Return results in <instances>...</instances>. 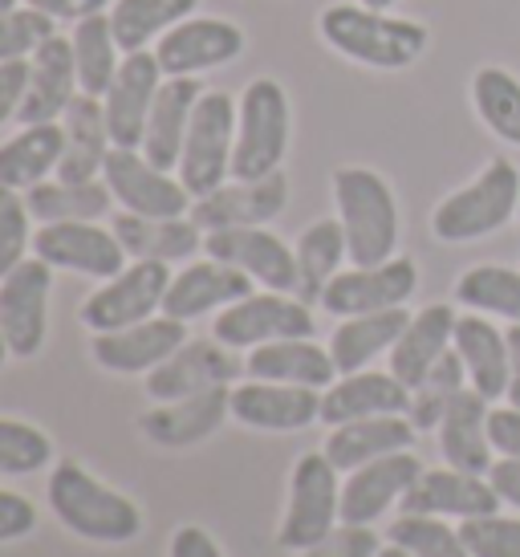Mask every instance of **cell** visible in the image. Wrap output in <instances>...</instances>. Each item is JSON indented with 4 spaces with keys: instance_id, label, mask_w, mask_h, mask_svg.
<instances>
[{
    "instance_id": "6da1fadb",
    "label": "cell",
    "mask_w": 520,
    "mask_h": 557,
    "mask_svg": "<svg viewBox=\"0 0 520 557\" xmlns=\"http://www.w3.org/2000/svg\"><path fill=\"white\" fill-rule=\"evenodd\" d=\"M46 500L58 525L70 529L74 537L94 545H126L143 533V509L119 488L86 472L77 460H62L49 472Z\"/></svg>"
},
{
    "instance_id": "7a4b0ae2",
    "label": "cell",
    "mask_w": 520,
    "mask_h": 557,
    "mask_svg": "<svg viewBox=\"0 0 520 557\" xmlns=\"http://www.w3.org/2000/svg\"><path fill=\"white\" fill-rule=\"evenodd\" d=\"M322 41L370 70H407L428 49V25L403 21V16L379 13L367 4H330L318 16Z\"/></svg>"
},
{
    "instance_id": "3957f363",
    "label": "cell",
    "mask_w": 520,
    "mask_h": 557,
    "mask_svg": "<svg viewBox=\"0 0 520 557\" xmlns=\"http://www.w3.org/2000/svg\"><path fill=\"white\" fill-rule=\"evenodd\" d=\"M334 203L350 264H383L398 248V203L395 191L379 171L370 168H337L334 171Z\"/></svg>"
},
{
    "instance_id": "277c9868",
    "label": "cell",
    "mask_w": 520,
    "mask_h": 557,
    "mask_svg": "<svg viewBox=\"0 0 520 557\" xmlns=\"http://www.w3.org/2000/svg\"><path fill=\"white\" fill-rule=\"evenodd\" d=\"M520 208V171L512 168V159H492L488 168L475 175L468 187L451 191L435 216H431V233L444 245H468L480 236H492L496 228H505L508 220L517 216Z\"/></svg>"
},
{
    "instance_id": "5b68a950",
    "label": "cell",
    "mask_w": 520,
    "mask_h": 557,
    "mask_svg": "<svg viewBox=\"0 0 520 557\" xmlns=\"http://www.w3.org/2000/svg\"><path fill=\"white\" fill-rule=\"evenodd\" d=\"M289 151V98L273 78H252L236 102L232 180H264Z\"/></svg>"
},
{
    "instance_id": "8992f818",
    "label": "cell",
    "mask_w": 520,
    "mask_h": 557,
    "mask_svg": "<svg viewBox=\"0 0 520 557\" xmlns=\"http://www.w3.org/2000/svg\"><path fill=\"white\" fill-rule=\"evenodd\" d=\"M342 525V480L325 451H306L289 476L285 517L276 525V545L289 554H306Z\"/></svg>"
},
{
    "instance_id": "52a82bcc",
    "label": "cell",
    "mask_w": 520,
    "mask_h": 557,
    "mask_svg": "<svg viewBox=\"0 0 520 557\" xmlns=\"http://www.w3.org/2000/svg\"><path fill=\"white\" fill-rule=\"evenodd\" d=\"M232 147H236V102L224 90H203L191 110L184 156L175 168L196 200L232 180Z\"/></svg>"
},
{
    "instance_id": "ba28073f",
    "label": "cell",
    "mask_w": 520,
    "mask_h": 557,
    "mask_svg": "<svg viewBox=\"0 0 520 557\" xmlns=\"http://www.w3.org/2000/svg\"><path fill=\"white\" fill-rule=\"evenodd\" d=\"M313 330L318 322L306 301L297 294H276V289L240 297L212 318V338L224 342L228 350H252V346L281 338H313Z\"/></svg>"
},
{
    "instance_id": "9c48e42d",
    "label": "cell",
    "mask_w": 520,
    "mask_h": 557,
    "mask_svg": "<svg viewBox=\"0 0 520 557\" xmlns=\"http://www.w3.org/2000/svg\"><path fill=\"white\" fill-rule=\"evenodd\" d=\"M171 273L163 261H131L119 277L102 281L86 301H82V325L90 334H110V330H126L135 322H147L154 313H163V297H168Z\"/></svg>"
},
{
    "instance_id": "30bf717a",
    "label": "cell",
    "mask_w": 520,
    "mask_h": 557,
    "mask_svg": "<svg viewBox=\"0 0 520 557\" xmlns=\"http://www.w3.org/2000/svg\"><path fill=\"white\" fill-rule=\"evenodd\" d=\"M102 180H107L114 203H123V212H135V216H187L196 203L179 175L154 168L138 147H114L107 156Z\"/></svg>"
},
{
    "instance_id": "8fae6325",
    "label": "cell",
    "mask_w": 520,
    "mask_h": 557,
    "mask_svg": "<svg viewBox=\"0 0 520 557\" xmlns=\"http://www.w3.org/2000/svg\"><path fill=\"white\" fill-rule=\"evenodd\" d=\"M49 294H53V264L41 257H29L0 277V330L13 358L41 355L49 334Z\"/></svg>"
},
{
    "instance_id": "7c38bea8",
    "label": "cell",
    "mask_w": 520,
    "mask_h": 557,
    "mask_svg": "<svg viewBox=\"0 0 520 557\" xmlns=\"http://www.w3.org/2000/svg\"><path fill=\"white\" fill-rule=\"evenodd\" d=\"M33 257H41L53 269L82 273L94 281H110L126 269V248L114 236V228H102L94 220H62V224H41L33 233Z\"/></svg>"
},
{
    "instance_id": "4fadbf2b",
    "label": "cell",
    "mask_w": 520,
    "mask_h": 557,
    "mask_svg": "<svg viewBox=\"0 0 520 557\" xmlns=\"http://www.w3.org/2000/svg\"><path fill=\"white\" fill-rule=\"evenodd\" d=\"M419 289V269L411 257H391L383 264H354L346 273H337L322 294L325 313L334 318H358V313H379L407 306Z\"/></svg>"
},
{
    "instance_id": "5bb4252c",
    "label": "cell",
    "mask_w": 520,
    "mask_h": 557,
    "mask_svg": "<svg viewBox=\"0 0 520 557\" xmlns=\"http://www.w3.org/2000/svg\"><path fill=\"white\" fill-rule=\"evenodd\" d=\"M245 53V33L224 16H187L154 46L163 78H196L203 70L228 65Z\"/></svg>"
},
{
    "instance_id": "9a60e30c",
    "label": "cell",
    "mask_w": 520,
    "mask_h": 557,
    "mask_svg": "<svg viewBox=\"0 0 520 557\" xmlns=\"http://www.w3.org/2000/svg\"><path fill=\"white\" fill-rule=\"evenodd\" d=\"M203 252L248 273L260 289L297 294V252L276 233H269L264 224L260 228H215V233H203Z\"/></svg>"
},
{
    "instance_id": "2e32d148",
    "label": "cell",
    "mask_w": 520,
    "mask_h": 557,
    "mask_svg": "<svg viewBox=\"0 0 520 557\" xmlns=\"http://www.w3.org/2000/svg\"><path fill=\"white\" fill-rule=\"evenodd\" d=\"M289 203V180L273 171L264 180H232V184L215 187L208 196L191 203L187 216L196 220L203 233L215 228H260L285 212Z\"/></svg>"
},
{
    "instance_id": "e0dca14e",
    "label": "cell",
    "mask_w": 520,
    "mask_h": 557,
    "mask_svg": "<svg viewBox=\"0 0 520 557\" xmlns=\"http://www.w3.org/2000/svg\"><path fill=\"white\" fill-rule=\"evenodd\" d=\"M228 407L232 419L252 432H306L322 419V391L248 379L228 391Z\"/></svg>"
},
{
    "instance_id": "ac0fdd59",
    "label": "cell",
    "mask_w": 520,
    "mask_h": 557,
    "mask_svg": "<svg viewBox=\"0 0 520 557\" xmlns=\"http://www.w3.org/2000/svg\"><path fill=\"white\" fill-rule=\"evenodd\" d=\"M187 322L168 318V313H154L147 322H135L126 330H110V334H94L90 355L94 362L110 374H151L159 362H168L184 342Z\"/></svg>"
},
{
    "instance_id": "d6986e66",
    "label": "cell",
    "mask_w": 520,
    "mask_h": 557,
    "mask_svg": "<svg viewBox=\"0 0 520 557\" xmlns=\"http://www.w3.org/2000/svg\"><path fill=\"white\" fill-rule=\"evenodd\" d=\"M423 476L414 451H395L354 468L342 480V525H374L391 505H403L411 484Z\"/></svg>"
},
{
    "instance_id": "ffe728a7",
    "label": "cell",
    "mask_w": 520,
    "mask_h": 557,
    "mask_svg": "<svg viewBox=\"0 0 520 557\" xmlns=\"http://www.w3.org/2000/svg\"><path fill=\"white\" fill-rule=\"evenodd\" d=\"M236 374H240V362L232 358L224 342L187 338L168 362H159L147 374V395L154 403L187 399V395H199V391L228 387V383H236Z\"/></svg>"
},
{
    "instance_id": "44dd1931",
    "label": "cell",
    "mask_w": 520,
    "mask_h": 557,
    "mask_svg": "<svg viewBox=\"0 0 520 557\" xmlns=\"http://www.w3.org/2000/svg\"><path fill=\"white\" fill-rule=\"evenodd\" d=\"M159 86H163L159 58L147 53V49L126 53L114 82H110V90L102 94V110H107V126L114 147H143Z\"/></svg>"
},
{
    "instance_id": "7402d4cb",
    "label": "cell",
    "mask_w": 520,
    "mask_h": 557,
    "mask_svg": "<svg viewBox=\"0 0 520 557\" xmlns=\"http://www.w3.org/2000/svg\"><path fill=\"white\" fill-rule=\"evenodd\" d=\"M228 391L232 387H215L187 395V399L154 403L151 411L138 416V432H143V440H151L154 448H196L203 440H212L224 428V419L232 416Z\"/></svg>"
},
{
    "instance_id": "603a6c76",
    "label": "cell",
    "mask_w": 520,
    "mask_h": 557,
    "mask_svg": "<svg viewBox=\"0 0 520 557\" xmlns=\"http://www.w3.org/2000/svg\"><path fill=\"white\" fill-rule=\"evenodd\" d=\"M257 294V281L232 269V264L215 261H191L184 264L168 285V297H163V313L168 318H179V322H196V318H208V313L228 310L232 301Z\"/></svg>"
},
{
    "instance_id": "cb8c5ba5",
    "label": "cell",
    "mask_w": 520,
    "mask_h": 557,
    "mask_svg": "<svg viewBox=\"0 0 520 557\" xmlns=\"http://www.w3.org/2000/svg\"><path fill=\"white\" fill-rule=\"evenodd\" d=\"M398 509L428 512V517H444V521L447 517L472 521V517L500 512V496H496L488 476L459 472V468H423V476L414 480Z\"/></svg>"
},
{
    "instance_id": "d4e9b609",
    "label": "cell",
    "mask_w": 520,
    "mask_h": 557,
    "mask_svg": "<svg viewBox=\"0 0 520 557\" xmlns=\"http://www.w3.org/2000/svg\"><path fill=\"white\" fill-rule=\"evenodd\" d=\"M77 94H82V86H77L74 41H65L62 33H53V37L41 41L37 53H33L29 90H25V102L16 110V123L21 126L58 123Z\"/></svg>"
},
{
    "instance_id": "484cf974",
    "label": "cell",
    "mask_w": 520,
    "mask_h": 557,
    "mask_svg": "<svg viewBox=\"0 0 520 557\" xmlns=\"http://www.w3.org/2000/svg\"><path fill=\"white\" fill-rule=\"evenodd\" d=\"M411 407V387L398 383L391 371H358L337 374L334 383L322 391V423H354L370 416H407Z\"/></svg>"
},
{
    "instance_id": "4316f807",
    "label": "cell",
    "mask_w": 520,
    "mask_h": 557,
    "mask_svg": "<svg viewBox=\"0 0 520 557\" xmlns=\"http://www.w3.org/2000/svg\"><path fill=\"white\" fill-rule=\"evenodd\" d=\"M414 435L419 432H414V423L407 416H370L330 428V440H325L322 451L330 456V465L337 472H354V468L370 465V460L411 451Z\"/></svg>"
},
{
    "instance_id": "83f0119b",
    "label": "cell",
    "mask_w": 520,
    "mask_h": 557,
    "mask_svg": "<svg viewBox=\"0 0 520 557\" xmlns=\"http://www.w3.org/2000/svg\"><path fill=\"white\" fill-rule=\"evenodd\" d=\"M248 379H269V383H293V387L325 391L337 379L330 346H318L313 338H281L252 346L245 358Z\"/></svg>"
},
{
    "instance_id": "f1b7e54d",
    "label": "cell",
    "mask_w": 520,
    "mask_h": 557,
    "mask_svg": "<svg viewBox=\"0 0 520 557\" xmlns=\"http://www.w3.org/2000/svg\"><path fill=\"white\" fill-rule=\"evenodd\" d=\"M488 399L480 391L463 387L447 407L444 423H439V451H444L447 468L459 472H475V476H488V468L496 465L488 440Z\"/></svg>"
},
{
    "instance_id": "f546056e",
    "label": "cell",
    "mask_w": 520,
    "mask_h": 557,
    "mask_svg": "<svg viewBox=\"0 0 520 557\" xmlns=\"http://www.w3.org/2000/svg\"><path fill=\"white\" fill-rule=\"evenodd\" d=\"M114 236L123 240L131 261H191L196 252H203V228L191 216H135V212H119L110 220Z\"/></svg>"
},
{
    "instance_id": "4dcf8cb0",
    "label": "cell",
    "mask_w": 520,
    "mask_h": 557,
    "mask_svg": "<svg viewBox=\"0 0 520 557\" xmlns=\"http://www.w3.org/2000/svg\"><path fill=\"white\" fill-rule=\"evenodd\" d=\"M456 318L459 313L444 301L435 306H423L419 313H411V322L403 330V338L395 342L391 350V374L407 387H419L428 371L439 362V358L451 350V338H456Z\"/></svg>"
},
{
    "instance_id": "1f68e13d",
    "label": "cell",
    "mask_w": 520,
    "mask_h": 557,
    "mask_svg": "<svg viewBox=\"0 0 520 557\" xmlns=\"http://www.w3.org/2000/svg\"><path fill=\"white\" fill-rule=\"evenodd\" d=\"M199 94H203V86H199L196 78H163V86L154 94L151 119H147L143 147H138L154 168H163V171L179 168L187 126H191V110H196Z\"/></svg>"
},
{
    "instance_id": "d6a6232c",
    "label": "cell",
    "mask_w": 520,
    "mask_h": 557,
    "mask_svg": "<svg viewBox=\"0 0 520 557\" xmlns=\"http://www.w3.org/2000/svg\"><path fill=\"white\" fill-rule=\"evenodd\" d=\"M110 151H114V139H110L102 98L77 94L65 110V156L62 168H58V180H70V184L98 180Z\"/></svg>"
},
{
    "instance_id": "836d02e7",
    "label": "cell",
    "mask_w": 520,
    "mask_h": 557,
    "mask_svg": "<svg viewBox=\"0 0 520 557\" xmlns=\"http://www.w3.org/2000/svg\"><path fill=\"white\" fill-rule=\"evenodd\" d=\"M456 346L459 362L468 371V387L480 391L488 403L508 395V342L505 330H496L488 318L480 313H463L456 318Z\"/></svg>"
},
{
    "instance_id": "e575fe53",
    "label": "cell",
    "mask_w": 520,
    "mask_h": 557,
    "mask_svg": "<svg viewBox=\"0 0 520 557\" xmlns=\"http://www.w3.org/2000/svg\"><path fill=\"white\" fill-rule=\"evenodd\" d=\"M407 322H411L407 306L342 318V325L330 334V355H334L337 374H358V371H367L379 355H391L395 342L403 338Z\"/></svg>"
},
{
    "instance_id": "d590c367",
    "label": "cell",
    "mask_w": 520,
    "mask_h": 557,
    "mask_svg": "<svg viewBox=\"0 0 520 557\" xmlns=\"http://www.w3.org/2000/svg\"><path fill=\"white\" fill-rule=\"evenodd\" d=\"M65 156V126L62 123H37L21 126V135L0 143V184L29 191L58 175Z\"/></svg>"
},
{
    "instance_id": "8d00e7d4",
    "label": "cell",
    "mask_w": 520,
    "mask_h": 557,
    "mask_svg": "<svg viewBox=\"0 0 520 557\" xmlns=\"http://www.w3.org/2000/svg\"><path fill=\"white\" fill-rule=\"evenodd\" d=\"M293 252H297V297L306 306H318L325 285L342 273V261L350 257L342 220H313L306 233L297 236Z\"/></svg>"
},
{
    "instance_id": "74e56055",
    "label": "cell",
    "mask_w": 520,
    "mask_h": 557,
    "mask_svg": "<svg viewBox=\"0 0 520 557\" xmlns=\"http://www.w3.org/2000/svg\"><path fill=\"white\" fill-rule=\"evenodd\" d=\"M199 0H114L110 4V25L123 53H138L151 41H159L179 21L196 16Z\"/></svg>"
},
{
    "instance_id": "f35d334b",
    "label": "cell",
    "mask_w": 520,
    "mask_h": 557,
    "mask_svg": "<svg viewBox=\"0 0 520 557\" xmlns=\"http://www.w3.org/2000/svg\"><path fill=\"white\" fill-rule=\"evenodd\" d=\"M74 62H77V86L82 94H94L102 98L110 90V82L123 65V46L114 37V25H110V13H94L86 21L74 25Z\"/></svg>"
},
{
    "instance_id": "ab89813d",
    "label": "cell",
    "mask_w": 520,
    "mask_h": 557,
    "mask_svg": "<svg viewBox=\"0 0 520 557\" xmlns=\"http://www.w3.org/2000/svg\"><path fill=\"white\" fill-rule=\"evenodd\" d=\"M25 203H29L33 220L41 224H62V220H98L110 212V196L107 180H86V184H70V180H46L25 191Z\"/></svg>"
},
{
    "instance_id": "60d3db41",
    "label": "cell",
    "mask_w": 520,
    "mask_h": 557,
    "mask_svg": "<svg viewBox=\"0 0 520 557\" xmlns=\"http://www.w3.org/2000/svg\"><path fill=\"white\" fill-rule=\"evenodd\" d=\"M456 301L472 313H492L508 325H520V273L508 264H475L459 273Z\"/></svg>"
},
{
    "instance_id": "b9f144b4",
    "label": "cell",
    "mask_w": 520,
    "mask_h": 557,
    "mask_svg": "<svg viewBox=\"0 0 520 557\" xmlns=\"http://www.w3.org/2000/svg\"><path fill=\"white\" fill-rule=\"evenodd\" d=\"M472 102L480 123L488 126L496 139L520 147V82L508 70H500V65L475 70Z\"/></svg>"
},
{
    "instance_id": "7bdbcfd3",
    "label": "cell",
    "mask_w": 520,
    "mask_h": 557,
    "mask_svg": "<svg viewBox=\"0 0 520 557\" xmlns=\"http://www.w3.org/2000/svg\"><path fill=\"white\" fill-rule=\"evenodd\" d=\"M463 387H468V371H463L456 346H451V350H447V355L428 371V379L411 391L407 419L414 423V432H439L447 407H451V399H456Z\"/></svg>"
},
{
    "instance_id": "ee69618b",
    "label": "cell",
    "mask_w": 520,
    "mask_h": 557,
    "mask_svg": "<svg viewBox=\"0 0 520 557\" xmlns=\"http://www.w3.org/2000/svg\"><path fill=\"white\" fill-rule=\"evenodd\" d=\"M386 542L407 549L411 557H472L459 529L447 525L444 517H428V512H398L386 529Z\"/></svg>"
},
{
    "instance_id": "f6af8a7d",
    "label": "cell",
    "mask_w": 520,
    "mask_h": 557,
    "mask_svg": "<svg viewBox=\"0 0 520 557\" xmlns=\"http://www.w3.org/2000/svg\"><path fill=\"white\" fill-rule=\"evenodd\" d=\"M53 460V440L29 419L0 416V476H33Z\"/></svg>"
},
{
    "instance_id": "bcb514c9",
    "label": "cell",
    "mask_w": 520,
    "mask_h": 557,
    "mask_svg": "<svg viewBox=\"0 0 520 557\" xmlns=\"http://www.w3.org/2000/svg\"><path fill=\"white\" fill-rule=\"evenodd\" d=\"M29 203L16 187L0 184V277L13 273L21 261H29L33 252V228H29Z\"/></svg>"
},
{
    "instance_id": "7dc6e473",
    "label": "cell",
    "mask_w": 520,
    "mask_h": 557,
    "mask_svg": "<svg viewBox=\"0 0 520 557\" xmlns=\"http://www.w3.org/2000/svg\"><path fill=\"white\" fill-rule=\"evenodd\" d=\"M58 33L53 16L37 13V9H9L0 13V62H25L29 53H37L41 41H49Z\"/></svg>"
},
{
    "instance_id": "c3c4849f",
    "label": "cell",
    "mask_w": 520,
    "mask_h": 557,
    "mask_svg": "<svg viewBox=\"0 0 520 557\" xmlns=\"http://www.w3.org/2000/svg\"><path fill=\"white\" fill-rule=\"evenodd\" d=\"M459 537L472 549V557H520V517L488 512L459 521Z\"/></svg>"
},
{
    "instance_id": "681fc988",
    "label": "cell",
    "mask_w": 520,
    "mask_h": 557,
    "mask_svg": "<svg viewBox=\"0 0 520 557\" xmlns=\"http://www.w3.org/2000/svg\"><path fill=\"white\" fill-rule=\"evenodd\" d=\"M383 542L374 537L370 525H337L325 542L309 545L301 557H379Z\"/></svg>"
},
{
    "instance_id": "f907efd6",
    "label": "cell",
    "mask_w": 520,
    "mask_h": 557,
    "mask_svg": "<svg viewBox=\"0 0 520 557\" xmlns=\"http://www.w3.org/2000/svg\"><path fill=\"white\" fill-rule=\"evenodd\" d=\"M37 529V509H33L29 496L13 493V488H0V545L21 542Z\"/></svg>"
},
{
    "instance_id": "816d5d0a",
    "label": "cell",
    "mask_w": 520,
    "mask_h": 557,
    "mask_svg": "<svg viewBox=\"0 0 520 557\" xmlns=\"http://www.w3.org/2000/svg\"><path fill=\"white\" fill-rule=\"evenodd\" d=\"M488 440H492V448H496V456L520 460V407H492Z\"/></svg>"
},
{
    "instance_id": "f5cc1de1",
    "label": "cell",
    "mask_w": 520,
    "mask_h": 557,
    "mask_svg": "<svg viewBox=\"0 0 520 557\" xmlns=\"http://www.w3.org/2000/svg\"><path fill=\"white\" fill-rule=\"evenodd\" d=\"M29 90V62H0V123L16 119Z\"/></svg>"
},
{
    "instance_id": "db71d44e",
    "label": "cell",
    "mask_w": 520,
    "mask_h": 557,
    "mask_svg": "<svg viewBox=\"0 0 520 557\" xmlns=\"http://www.w3.org/2000/svg\"><path fill=\"white\" fill-rule=\"evenodd\" d=\"M168 557H224V549L203 525H179L171 533Z\"/></svg>"
},
{
    "instance_id": "11a10c76",
    "label": "cell",
    "mask_w": 520,
    "mask_h": 557,
    "mask_svg": "<svg viewBox=\"0 0 520 557\" xmlns=\"http://www.w3.org/2000/svg\"><path fill=\"white\" fill-rule=\"evenodd\" d=\"M29 9H37V13L53 16V21H86V16L94 13H107L110 0H25Z\"/></svg>"
},
{
    "instance_id": "9f6ffc18",
    "label": "cell",
    "mask_w": 520,
    "mask_h": 557,
    "mask_svg": "<svg viewBox=\"0 0 520 557\" xmlns=\"http://www.w3.org/2000/svg\"><path fill=\"white\" fill-rule=\"evenodd\" d=\"M488 480L492 488H496V496H500V505H512V509H520V460H496V465L488 468Z\"/></svg>"
},
{
    "instance_id": "6f0895ef",
    "label": "cell",
    "mask_w": 520,
    "mask_h": 557,
    "mask_svg": "<svg viewBox=\"0 0 520 557\" xmlns=\"http://www.w3.org/2000/svg\"><path fill=\"white\" fill-rule=\"evenodd\" d=\"M508 342V407H520V325H508L505 330Z\"/></svg>"
},
{
    "instance_id": "680465c9",
    "label": "cell",
    "mask_w": 520,
    "mask_h": 557,
    "mask_svg": "<svg viewBox=\"0 0 520 557\" xmlns=\"http://www.w3.org/2000/svg\"><path fill=\"white\" fill-rule=\"evenodd\" d=\"M358 4H367V9H379V13H391L398 0H358Z\"/></svg>"
},
{
    "instance_id": "91938a15",
    "label": "cell",
    "mask_w": 520,
    "mask_h": 557,
    "mask_svg": "<svg viewBox=\"0 0 520 557\" xmlns=\"http://www.w3.org/2000/svg\"><path fill=\"white\" fill-rule=\"evenodd\" d=\"M379 557H411V554H407V549H398V545L386 542L383 549H379Z\"/></svg>"
},
{
    "instance_id": "94428289",
    "label": "cell",
    "mask_w": 520,
    "mask_h": 557,
    "mask_svg": "<svg viewBox=\"0 0 520 557\" xmlns=\"http://www.w3.org/2000/svg\"><path fill=\"white\" fill-rule=\"evenodd\" d=\"M13 358V350H9V342H4V330H0V367Z\"/></svg>"
},
{
    "instance_id": "6125c7cd",
    "label": "cell",
    "mask_w": 520,
    "mask_h": 557,
    "mask_svg": "<svg viewBox=\"0 0 520 557\" xmlns=\"http://www.w3.org/2000/svg\"><path fill=\"white\" fill-rule=\"evenodd\" d=\"M9 9H16V0H0V13H9Z\"/></svg>"
},
{
    "instance_id": "be15d7a7",
    "label": "cell",
    "mask_w": 520,
    "mask_h": 557,
    "mask_svg": "<svg viewBox=\"0 0 520 557\" xmlns=\"http://www.w3.org/2000/svg\"><path fill=\"white\" fill-rule=\"evenodd\" d=\"M517 224H520V208H517Z\"/></svg>"
}]
</instances>
